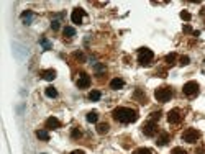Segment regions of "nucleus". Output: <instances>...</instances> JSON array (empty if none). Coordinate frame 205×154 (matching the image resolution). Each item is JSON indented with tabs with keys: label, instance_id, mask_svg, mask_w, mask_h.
Here are the masks:
<instances>
[{
	"label": "nucleus",
	"instance_id": "f257e3e1",
	"mask_svg": "<svg viewBox=\"0 0 205 154\" xmlns=\"http://www.w3.org/2000/svg\"><path fill=\"white\" fill-rule=\"evenodd\" d=\"M113 118L120 123H133V121L138 120V112L133 110V108H128V107H118L113 110Z\"/></svg>",
	"mask_w": 205,
	"mask_h": 154
},
{
	"label": "nucleus",
	"instance_id": "f03ea898",
	"mask_svg": "<svg viewBox=\"0 0 205 154\" xmlns=\"http://www.w3.org/2000/svg\"><path fill=\"white\" fill-rule=\"evenodd\" d=\"M153 58H154V52H153L151 49H148V48H141V49L138 51V62L141 64V66L151 64Z\"/></svg>",
	"mask_w": 205,
	"mask_h": 154
},
{
	"label": "nucleus",
	"instance_id": "7ed1b4c3",
	"mask_svg": "<svg viewBox=\"0 0 205 154\" xmlns=\"http://www.w3.org/2000/svg\"><path fill=\"white\" fill-rule=\"evenodd\" d=\"M154 97H156V100H158V102L166 103V102H169V100L172 99V90H171L169 87H159V89H156Z\"/></svg>",
	"mask_w": 205,
	"mask_h": 154
},
{
	"label": "nucleus",
	"instance_id": "20e7f679",
	"mask_svg": "<svg viewBox=\"0 0 205 154\" xmlns=\"http://www.w3.org/2000/svg\"><path fill=\"white\" fill-rule=\"evenodd\" d=\"M199 138H200V131L195 128H187L182 133V139L186 143H195V141H199Z\"/></svg>",
	"mask_w": 205,
	"mask_h": 154
},
{
	"label": "nucleus",
	"instance_id": "39448f33",
	"mask_svg": "<svg viewBox=\"0 0 205 154\" xmlns=\"http://www.w3.org/2000/svg\"><path fill=\"white\" fill-rule=\"evenodd\" d=\"M182 92H184L187 97H194V95L199 94V84H197L195 80H190V82H187L186 85H184Z\"/></svg>",
	"mask_w": 205,
	"mask_h": 154
},
{
	"label": "nucleus",
	"instance_id": "423d86ee",
	"mask_svg": "<svg viewBox=\"0 0 205 154\" xmlns=\"http://www.w3.org/2000/svg\"><path fill=\"white\" fill-rule=\"evenodd\" d=\"M143 133L146 136H154L156 133H158V123L156 121H153V120H150V121H146V123L143 125Z\"/></svg>",
	"mask_w": 205,
	"mask_h": 154
},
{
	"label": "nucleus",
	"instance_id": "0eeeda50",
	"mask_svg": "<svg viewBox=\"0 0 205 154\" xmlns=\"http://www.w3.org/2000/svg\"><path fill=\"white\" fill-rule=\"evenodd\" d=\"M180 120H182V113H180L179 108H172V110L167 113V121L172 125H177L180 123Z\"/></svg>",
	"mask_w": 205,
	"mask_h": 154
},
{
	"label": "nucleus",
	"instance_id": "6e6552de",
	"mask_svg": "<svg viewBox=\"0 0 205 154\" xmlns=\"http://www.w3.org/2000/svg\"><path fill=\"white\" fill-rule=\"evenodd\" d=\"M86 17V12L82 8H74L72 10V15H71V20L72 23H76V25H82V20Z\"/></svg>",
	"mask_w": 205,
	"mask_h": 154
},
{
	"label": "nucleus",
	"instance_id": "1a4fd4ad",
	"mask_svg": "<svg viewBox=\"0 0 205 154\" xmlns=\"http://www.w3.org/2000/svg\"><path fill=\"white\" fill-rule=\"evenodd\" d=\"M90 85V77L86 74V72H82V74L79 75V79H77V87L79 89H87Z\"/></svg>",
	"mask_w": 205,
	"mask_h": 154
},
{
	"label": "nucleus",
	"instance_id": "9d476101",
	"mask_svg": "<svg viewBox=\"0 0 205 154\" xmlns=\"http://www.w3.org/2000/svg\"><path fill=\"white\" fill-rule=\"evenodd\" d=\"M46 129H58L61 128V121H59L58 118H54V116H49V118L46 120Z\"/></svg>",
	"mask_w": 205,
	"mask_h": 154
},
{
	"label": "nucleus",
	"instance_id": "9b49d317",
	"mask_svg": "<svg viewBox=\"0 0 205 154\" xmlns=\"http://www.w3.org/2000/svg\"><path fill=\"white\" fill-rule=\"evenodd\" d=\"M169 139H171L169 133L161 131V133H159V136H158V141H156V144H158V146H166L167 143H169Z\"/></svg>",
	"mask_w": 205,
	"mask_h": 154
},
{
	"label": "nucleus",
	"instance_id": "f8f14e48",
	"mask_svg": "<svg viewBox=\"0 0 205 154\" xmlns=\"http://www.w3.org/2000/svg\"><path fill=\"white\" fill-rule=\"evenodd\" d=\"M123 85H125V80L120 77H115L110 82V89H113V90H120V89H123Z\"/></svg>",
	"mask_w": 205,
	"mask_h": 154
},
{
	"label": "nucleus",
	"instance_id": "ddd939ff",
	"mask_svg": "<svg viewBox=\"0 0 205 154\" xmlns=\"http://www.w3.org/2000/svg\"><path fill=\"white\" fill-rule=\"evenodd\" d=\"M41 77L45 80H54L56 79V71L54 69H46V71L41 72Z\"/></svg>",
	"mask_w": 205,
	"mask_h": 154
},
{
	"label": "nucleus",
	"instance_id": "4468645a",
	"mask_svg": "<svg viewBox=\"0 0 205 154\" xmlns=\"http://www.w3.org/2000/svg\"><path fill=\"white\" fill-rule=\"evenodd\" d=\"M36 138L38 139H43V141H49V133L46 129H38L36 131Z\"/></svg>",
	"mask_w": 205,
	"mask_h": 154
},
{
	"label": "nucleus",
	"instance_id": "2eb2a0df",
	"mask_svg": "<svg viewBox=\"0 0 205 154\" xmlns=\"http://www.w3.org/2000/svg\"><path fill=\"white\" fill-rule=\"evenodd\" d=\"M31 18H33V12H31V10H26V12H23V13H22V20L25 22V25H30Z\"/></svg>",
	"mask_w": 205,
	"mask_h": 154
},
{
	"label": "nucleus",
	"instance_id": "dca6fc26",
	"mask_svg": "<svg viewBox=\"0 0 205 154\" xmlns=\"http://www.w3.org/2000/svg\"><path fill=\"white\" fill-rule=\"evenodd\" d=\"M97 120H99V113L95 110H92V112L87 113V121H89V123H95Z\"/></svg>",
	"mask_w": 205,
	"mask_h": 154
},
{
	"label": "nucleus",
	"instance_id": "f3484780",
	"mask_svg": "<svg viewBox=\"0 0 205 154\" xmlns=\"http://www.w3.org/2000/svg\"><path fill=\"white\" fill-rule=\"evenodd\" d=\"M45 94H46V97H49V99H56V97H58V90H56L54 87H46Z\"/></svg>",
	"mask_w": 205,
	"mask_h": 154
},
{
	"label": "nucleus",
	"instance_id": "a211bd4d",
	"mask_svg": "<svg viewBox=\"0 0 205 154\" xmlns=\"http://www.w3.org/2000/svg\"><path fill=\"white\" fill-rule=\"evenodd\" d=\"M108 129H110L108 123H100L97 126V133H99V135H105V133H108Z\"/></svg>",
	"mask_w": 205,
	"mask_h": 154
},
{
	"label": "nucleus",
	"instance_id": "6ab92c4d",
	"mask_svg": "<svg viewBox=\"0 0 205 154\" xmlns=\"http://www.w3.org/2000/svg\"><path fill=\"white\" fill-rule=\"evenodd\" d=\"M100 97H102L100 90H92L90 94H89V100H92V102H97V100H100Z\"/></svg>",
	"mask_w": 205,
	"mask_h": 154
},
{
	"label": "nucleus",
	"instance_id": "aec40b11",
	"mask_svg": "<svg viewBox=\"0 0 205 154\" xmlns=\"http://www.w3.org/2000/svg\"><path fill=\"white\" fill-rule=\"evenodd\" d=\"M62 33H64V36H66V38H72V36L76 35V30H74L72 26H66Z\"/></svg>",
	"mask_w": 205,
	"mask_h": 154
},
{
	"label": "nucleus",
	"instance_id": "412c9836",
	"mask_svg": "<svg viewBox=\"0 0 205 154\" xmlns=\"http://www.w3.org/2000/svg\"><path fill=\"white\" fill-rule=\"evenodd\" d=\"M39 44H41V46L45 48V49H51V46H53V44L48 41L46 38H41V39H39Z\"/></svg>",
	"mask_w": 205,
	"mask_h": 154
},
{
	"label": "nucleus",
	"instance_id": "4be33fe9",
	"mask_svg": "<svg viewBox=\"0 0 205 154\" xmlns=\"http://www.w3.org/2000/svg\"><path fill=\"white\" fill-rule=\"evenodd\" d=\"M174 61H176V54H174V52H171V54L166 56V62L169 64V66H172V64H174Z\"/></svg>",
	"mask_w": 205,
	"mask_h": 154
},
{
	"label": "nucleus",
	"instance_id": "5701e85b",
	"mask_svg": "<svg viewBox=\"0 0 205 154\" xmlns=\"http://www.w3.org/2000/svg\"><path fill=\"white\" fill-rule=\"evenodd\" d=\"M133 154H153V151L148 149V148H139V149H136Z\"/></svg>",
	"mask_w": 205,
	"mask_h": 154
},
{
	"label": "nucleus",
	"instance_id": "b1692460",
	"mask_svg": "<svg viewBox=\"0 0 205 154\" xmlns=\"http://www.w3.org/2000/svg\"><path fill=\"white\" fill-rule=\"evenodd\" d=\"M135 97H136V99H139V103H146V97L141 94V90H136Z\"/></svg>",
	"mask_w": 205,
	"mask_h": 154
},
{
	"label": "nucleus",
	"instance_id": "393cba45",
	"mask_svg": "<svg viewBox=\"0 0 205 154\" xmlns=\"http://www.w3.org/2000/svg\"><path fill=\"white\" fill-rule=\"evenodd\" d=\"M171 154H189V152H187L184 148H174V149H172V152H171Z\"/></svg>",
	"mask_w": 205,
	"mask_h": 154
},
{
	"label": "nucleus",
	"instance_id": "a878e982",
	"mask_svg": "<svg viewBox=\"0 0 205 154\" xmlns=\"http://www.w3.org/2000/svg\"><path fill=\"white\" fill-rule=\"evenodd\" d=\"M190 62V59H189V56H182V58H180V66H187V64Z\"/></svg>",
	"mask_w": 205,
	"mask_h": 154
},
{
	"label": "nucleus",
	"instance_id": "bb28decb",
	"mask_svg": "<svg viewBox=\"0 0 205 154\" xmlns=\"http://www.w3.org/2000/svg\"><path fill=\"white\" fill-rule=\"evenodd\" d=\"M180 18L182 20H186V22H189V20H190V13H189V12H180Z\"/></svg>",
	"mask_w": 205,
	"mask_h": 154
},
{
	"label": "nucleus",
	"instance_id": "cd10ccee",
	"mask_svg": "<svg viewBox=\"0 0 205 154\" xmlns=\"http://www.w3.org/2000/svg\"><path fill=\"white\" fill-rule=\"evenodd\" d=\"M161 118V112H153L151 113V120L153 121H156V120H159Z\"/></svg>",
	"mask_w": 205,
	"mask_h": 154
},
{
	"label": "nucleus",
	"instance_id": "c85d7f7f",
	"mask_svg": "<svg viewBox=\"0 0 205 154\" xmlns=\"http://www.w3.org/2000/svg\"><path fill=\"white\" fill-rule=\"evenodd\" d=\"M72 138H74V139L80 138V131H79V128H74V129H72Z\"/></svg>",
	"mask_w": 205,
	"mask_h": 154
},
{
	"label": "nucleus",
	"instance_id": "c756f323",
	"mask_svg": "<svg viewBox=\"0 0 205 154\" xmlns=\"http://www.w3.org/2000/svg\"><path fill=\"white\" fill-rule=\"evenodd\" d=\"M51 28H53V30H58V28H59V22H58V20H53V22H51Z\"/></svg>",
	"mask_w": 205,
	"mask_h": 154
},
{
	"label": "nucleus",
	"instance_id": "7c9ffc66",
	"mask_svg": "<svg viewBox=\"0 0 205 154\" xmlns=\"http://www.w3.org/2000/svg\"><path fill=\"white\" fill-rule=\"evenodd\" d=\"M184 31H186V33H194V31H192V28L189 26V25H186V26H184Z\"/></svg>",
	"mask_w": 205,
	"mask_h": 154
},
{
	"label": "nucleus",
	"instance_id": "2f4dec72",
	"mask_svg": "<svg viewBox=\"0 0 205 154\" xmlns=\"http://www.w3.org/2000/svg\"><path fill=\"white\" fill-rule=\"evenodd\" d=\"M76 58H77V59H80V61H84V54H82V52H76Z\"/></svg>",
	"mask_w": 205,
	"mask_h": 154
},
{
	"label": "nucleus",
	"instance_id": "473e14b6",
	"mask_svg": "<svg viewBox=\"0 0 205 154\" xmlns=\"http://www.w3.org/2000/svg\"><path fill=\"white\" fill-rule=\"evenodd\" d=\"M71 154H86V152H84V151H79V149H77V151H72Z\"/></svg>",
	"mask_w": 205,
	"mask_h": 154
},
{
	"label": "nucleus",
	"instance_id": "72a5a7b5",
	"mask_svg": "<svg viewBox=\"0 0 205 154\" xmlns=\"http://www.w3.org/2000/svg\"><path fill=\"white\" fill-rule=\"evenodd\" d=\"M197 154H205V152L202 151V149H199V151H197Z\"/></svg>",
	"mask_w": 205,
	"mask_h": 154
}]
</instances>
